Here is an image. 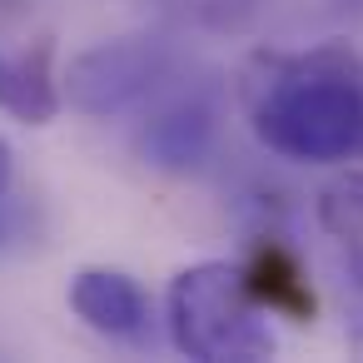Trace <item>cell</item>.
Wrapping results in <instances>:
<instances>
[{"instance_id":"7","label":"cell","mask_w":363,"mask_h":363,"mask_svg":"<svg viewBox=\"0 0 363 363\" xmlns=\"http://www.w3.org/2000/svg\"><path fill=\"white\" fill-rule=\"evenodd\" d=\"M318 224L338 244L348 279L363 289V169H343L318 189Z\"/></svg>"},{"instance_id":"1","label":"cell","mask_w":363,"mask_h":363,"mask_svg":"<svg viewBox=\"0 0 363 363\" xmlns=\"http://www.w3.org/2000/svg\"><path fill=\"white\" fill-rule=\"evenodd\" d=\"M239 105L254 140L279 160H363V60L343 40L249 55L239 70Z\"/></svg>"},{"instance_id":"4","label":"cell","mask_w":363,"mask_h":363,"mask_svg":"<svg viewBox=\"0 0 363 363\" xmlns=\"http://www.w3.org/2000/svg\"><path fill=\"white\" fill-rule=\"evenodd\" d=\"M214 135H219V100H214V90L189 85V90L160 95V105L145 115L135 145L155 169L189 174V169H199L209 160Z\"/></svg>"},{"instance_id":"3","label":"cell","mask_w":363,"mask_h":363,"mask_svg":"<svg viewBox=\"0 0 363 363\" xmlns=\"http://www.w3.org/2000/svg\"><path fill=\"white\" fill-rule=\"evenodd\" d=\"M174 75V50L160 35H120V40H100L90 50H80L65 65V85L60 95L70 100V110L90 115V120H115L125 110L150 105L155 95H164Z\"/></svg>"},{"instance_id":"8","label":"cell","mask_w":363,"mask_h":363,"mask_svg":"<svg viewBox=\"0 0 363 363\" xmlns=\"http://www.w3.org/2000/svg\"><path fill=\"white\" fill-rule=\"evenodd\" d=\"M249 274V284H254V294L264 298V308L269 313H284V318H294V323H308L313 318V289H308V279H303V269L284 254V249H259V259L244 269Z\"/></svg>"},{"instance_id":"11","label":"cell","mask_w":363,"mask_h":363,"mask_svg":"<svg viewBox=\"0 0 363 363\" xmlns=\"http://www.w3.org/2000/svg\"><path fill=\"white\" fill-rule=\"evenodd\" d=\"M348 348H353V353H358V358H363V318H358V323H353V328H348Z\"/></svg>"},{"instance_id":"9","label":"cell","mask_w":363,"mask_h":363,"mask_svg":"<svg viewBox=\"0 0 363 363\" xmlns=\"http://www.w3.org/2000/svg\"><path fill=\"white\" fill-rule=\"evenodd\" d=\"M155 6L194 21V26H214V30H234L244 26V16L259 6V0H155Z\"/></svg>"},{"instance_id":"2","label":"cell","mask_w":363,"mask_h":363,"mask_svg":"<svg viewBox=\"0 0 363 363\" xmlns=\"http://www.w3.org/2000/svg\"><path fill=\"white\" fill-rule=\"evenodd\" d=\"M169 338L184 358L199 363H259L274 358L269 308L254 294L249 274L224 259H204L174 274L169 284Z\"/></svg>"},{"instance_id":"10","label":"cell","mask_w":363,"mask_h":363,"mask_svg":"<svg viewBox=\"0 0 363 363\" xmlns=\"http://www.w3.org/2000/svg\"><path fill=\"white\" fill-rule=\"evenodd\" d=\"M11 145L6 140H0V224H6V194H11Z\"/></svg>"},{"instance_id":"5","label":"cell","mask_w":363,"mask_h":363,"mask_svg":"<svg viewBox=\"0 0 363 363\" xmlns=\"http://www.w3.org/2000/svg\"><path fill=\"white\" fill-rule=\"evenodd\" d=\"M70 308L75 318L110 338V343H145L150 338V294L140 289V279H130L125 269H80L70 279Z\"/></svg>"},{"instance_id":"6","label":"cell","mask_w":363,"mask_h":363,"mask_svg":"<svg viewBox=\"0 0 363 363\" xmlns=\"http://www.w3.org/2000/svg\"><path fill=\"white\" fill-rule=\"evenodd\" d=\"M60 85L50 75V45L6 55L0 50V110L21 125H50L60 115Z\"/></svg>"}]
</instances>
